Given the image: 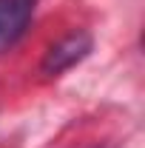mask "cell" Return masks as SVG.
<instances>
[{
    "label": "cell",
    "instance_id": "cell-1",
    "mask_svg": "<svg viewBox=\"0 0 145 148\" xmlns=\"http://www.w3.org/2000/svg\"><path fill=\"white\" fill-rule=\"evenodd\" d=\"M91 49H94L91 34L83 32V29H77L71 34H66L63 40H57L54 46H49V51H46L43 63H40V71L46 77H60L63 71H68L77 63H83L91 54Z\"/></svg>",
    "mask_w": 145,
    "mask_h": 148
},
{
    "label": "cell",
    "instance_id": "cell-2",
    "mask_svg": "<svg viewBox=\"0 0 145 148\" xmlns=\"http://www.w3.org/2000/svg\"><path fill=\"white\" fill-rule=\"evenodd\" d=\"M34 6L37 0H0V54H6L23 37Z\"/></svg>",
    "mask_w": 145,
    "mask_h": 148
},
{
    "label": "cell",
    "instance_id": "cell-3",
    "mask_svg": "<svg viewBox=\"0 0 145 148\" xmlns=\"http://www.w3.org/2000/svg\"><path fill=\"white\" fill-rule=\"evenodd\" d=\"M91 148H108V145H91Z\"/></svg>",
    "mask_w": 145,
    "mask_h": 148
}]
</instances>
